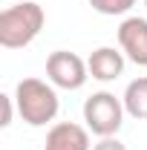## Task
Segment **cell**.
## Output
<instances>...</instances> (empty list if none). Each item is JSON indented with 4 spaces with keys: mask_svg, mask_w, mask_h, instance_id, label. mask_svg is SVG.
<instances>
[{
    "mask_svg": "<svg viewBox=\"0 0 147 150\" xmlns=\"http://www.w3.org/2000/svg\"><path fill=\"white\" fill-rule=\"evenodd\" d=\"M144 9H147V0H144Z\"/></svg>",
    "mask_w": 147,
    "mask_h": 150,
    "instance_id": "7c38bea8",
    "label": "cell"
},
{
    "mask_svg": "<svg viewBox=\"0 0 147 150\" xmlns=\"http://www.w3.org/2000/svg\"><path fill=\"white\" fill-rule=\"evenodd\" d=\"M124 52L121 49H112V46H98L90 58H87V67H90V75L95 81H115L118 75L124 72Z\"/></svg>",
    "mask_w": 147,
    "mask_h": 150,
    "instance_id": "52a82bcc",
    "label": "cell"
},
{
    "mask_svg": "<svg viewBox=\"0 0 147 150\" xmlns=\"http://www.w3.org/2000/svg\"><path fill=\"white\" fill-rule=\"evenodd\" d=\"M15 104H18L20 118L29 127H46L49 121H55L58 115V93L49 81L40 78H23L15 87Z\"/></svg>",
    "mask_w": 147,
    "mask_h": 150,
    "instance_id": "7a4b0ae2",
    "label": "cell"
},
{
    "mask_svg": "<svg viewBox=\"0 0 147 150\" xmlns=\"http://www.w3.org/2000/svg\"><path fill=\"white\" fill-rule=\"evenodd\" d=\"M121 101H124V112H127L130 118L147 121V75L130 81L124 95H121Z\"/></svg>",
    "mask_w": 147,
    "mask_h": 150,
    "instance_id": "ba28073f",
    "label": "cell"
},
{
    "mask_svg": "<svg viewBox=\"0 0 147 150\" xmlns=\"http://www.w3.org/2000/svg\"><path fill=\"white\" fill-rule=\"evenodd\" d=\"M92 150H127V147H124V144H121L115 136H110V139H101V142H98Z\"/></svg>",
    "mask_w": 147,
    "mask_h": 150,
    "instance_id": "8fae6325",
    "label": "cell"
},
{
    "mask_svg": "<svg viewBox=\"0 0 147 150\" xmlns=\"http://www.w3.org/2000/svg\"><path fill=\"white\" fill-rule=\"evenodd\" d=\"M46 23L43 6L35 0H23L0 12V46L3 49H23L29 46Z\"/></svg>",
    "mask_w": 147,
    "mask_h": 150,
    "instance_id": "6da1fadb",
    "label": "cell"
},
{
    "mask_svg": "<svg viewBox=\"0 0 147 150\" xmlns=\"http://www.w3.org/2000/svg\"><path fill=\"white\" fill-rule=\"evenodd\" d=\"M118 46L121 52L139 64V67H147V18H124L121 26H118Z\"/></svg>",
    "mask_w": 147,
    "mask_h": 150,
    "instance_id": "5b68a950",
    "label": "cell"
},
{
    "mask_svg": "<svg viewBox=\"0 0 147 150\" xmlns=\"http://www.w3.org/2000/svg\"><path fill=\"white\" fill-rule=\"evenodd\" d=\"M0 104H3V121H0V124L9 127V124H12V112L18 107V104H15V95H0Z\"/></svg>",
    "mask_w": 147,
    "mask_h": 150,
    "instance_id": "30bf717a",
    "label": "cell"
},
{
    "mask_svg": "<svg viewBox=\"0 0 147 150\" xmlns=\"http://www.w3.org/2000/svg\"><path fill=\"white\" fill-rule=\"evenodd\" d=\"M46 78L58 90H81L90 78V67L75 52L58 49V52H52L46 58Z\"/></svg>",
    "mask_w": 147,
    "mask_h": 150,
    "instance_id": "277c9868",
    "label": "cell"
},
{
    "mask_svg": "<svg viewBox=\"0 0 147 150\" xmlns=\"http://www.w3.org/2000/svg\"><path fill=\"white\" fill-rule=\"evenodd\" d=\"M43 150H92L90 130L75 124V121H58L46 133Z\"/></svg>",
    "mask_w": 147,
    "mask_h": 150,
    "instance_id": "8992f818",
    "label": "cell"
},
{
    "mask_svg": "<svg viewBox=\"0 0 147 150\" xmlns=\"http://www.w3.org/2000/svg\"><path fill=\"white\" fill-rule=\"evenodd\" d=\"M90 6L98 12V15L115 18V15H127L130 9L136 6V0H90Z\"/></svg>",
    "mask_w": 147,
    "mask_h": 150,
    "instance_id": "9c48e42d",
    "label": "cell"
},
{
    "mask_svg": "<svg viewBox=\"0 0 147 150\" xmlns=\"http://www.w3.org/2000/svg\"><path fill=\"white\" fill-rule=\"evenodd\" d=\"M124 101L115 98L112 93L101 90V93H92L84 101V121H87V130L95 133L98 139H110L121 130L124 124Z\"/></svg>",
    "mask_w": 147,
    "mask_h": 150,
    "instance_id": "3957f363",
    "label": "cell"
}]
</instances>
